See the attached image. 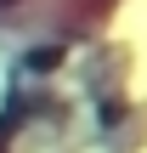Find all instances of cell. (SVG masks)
I'll return each mask as SVG.
<instances>
[{
    "label": "cell",
    "instance_id": "6da1fadb",
    "mask_svg": "<svg viewBox=\"0 0 147 153\" xmlns=\"http://www.w3.org/2000/svg\"><path fill=\"white\" fill-rule=\"evenodd\" d=\"M0 6H11V0H0Z\"/></svg>",
    "mask_w": 147,
    "mask_h": 153
}]
</instances>
